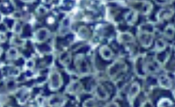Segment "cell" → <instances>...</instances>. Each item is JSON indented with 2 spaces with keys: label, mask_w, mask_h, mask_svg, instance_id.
Returning a JSON list of instances; mask_svg holds the SVG:
<instances>
[{
  "label": "cell",
  "mask_w": 175,
  "mask_h": 107,
  "mask_svg": "<svg viewBox=\"0 0 175 107\" xmlns=\"http://www.w3.org/2000/svg\"><path fill=\"white\" fill-rule=\"evenodd\" d=\"M76 66L77 68V69L79 70L80 73L82 74H87L89 71V64L87 63V61L85 60V58L83 57V56L82 55H78L76 58Z\"/></svg>",
  "instance_id": "7a4b0ae2"
},
{
  "label": "cell",
  "mask_w": 175,
  "mask_h": 107,
  "mask_svg": "<svg viewBox=\"0 0 175 107\" xmlns=\"http://www.w3.org/2000/svg\"><path fill=\"white\" fill-rule=\"evenodd\" d=\"M63 81L60 74L58 72H53L50 75V83L49 87L52 90H58V88L62 86Z\"/></svg>",
  "instance_id": "6da1fadb"
},
{
  "label": "cell",
  "mask_w": 175,
  "mask_h": 107,
  "mask_svg": "<svg viewBox=\"0 0 175 107\" xmlns=\"http://www.w3.org/2000/svg\"><path fill=\"white\" fill-rule=\"evenodd\" d=\"M166 46H167V44H166V42L163 40H158L157 41H156V44H155V50L157 51V52H161V51H163L165 48H166Z\"/></svg>",
  "instance_id": "603a6c76"
},
{
  "label": "cell",
  "mask_w": 175,
  "mask_h": 107,
  "mask_svg": "<svg viewBox=\"0 0 175 107\" xmlns=\"http://www.w3.org/2000/svg\"><path fill=\"white\" fill-rule=\"evenodd\" d=\"M136 17H137V14H136V12L135 10H130V11L129 13H127L126 15H125L126 22H127L129 24H130V25L134 24V22L136 21Z\"/></svg>",
  "instance_id": "e0dca14e"
},
{
  "label": "cell",
  "mask_w": 175,
  "mask_h": 107,
  "mask_svg": "<svg viewBox=\"0 0 175 107\" xmlns=\"http://www.w3.org/2000/svg\"><path fill=\"white\" fill-rule=\"evenodd\" d=\"M175 34V28L174 26L169 25L166 28L165 31H164V34L166 37L168 38H173V36Z\"/></svg>",
  "instance_id": "d6986e66"
},
{
  "label": "cell",
  "mask_w": 175,
  "mask_h": 107,
  "mask_svg": "<svg viewBox=\"0 0 175 107\" xmlns=\"http://www.w3.org/2000/svg\"><path fill=\"white\" fill-rule=\"evenodd\" d=\"M158 106H172V102L168 99H162L158 103Z\"/></svg>",
  "instance_id": "d4e9b609"
},
{
  "label": "cell",
  "mask_w": 175,
  "mask_h": 107,
  "mask_svg": "<svg viewBox=\"0 0 175 107\" xmlns=\"http://www.w3.org/2000/svg\"><path fill=\"white\" fill-rule=\"evenodd\" d=\"M18 51L16 48H10L7 52L8 59H16L18 57Z\"/></svg>",
  "instance_id": "44dd1931"
},
{
  "label": "cell",
  "mask_w": 175,
  "mask_h": 107,
  "mask_svg": "<svg viewBox=\"0 0 175 107\" xmlns=\"http://www.w3.org/2000/svg\"><path fill=\"white\" fill-rule=\"evenodd\" d=\"M23 2H27V3H31V2H33L34 0H22Z\"/></svg>",
  "instance_id": "836d02e7"
},
{
  "label": "cell",
  "mask_w": 175,
  "mask_h": 107,
  "mask_svg": "<svg viewBox=\"0 0 175 107\" xmlns=\"http://www.w3.org/2000/svg\"><path fill=\"white\" fill-rule=\"evenodd\" d=\"M16 81H13V80H10V81H9L7 82V87H8L9 89H14V88L16 87Z\"/></svg>",
  "instance_id": "f1b7e54d"
},
{
  "label": "cell",
  "mask_w": 175,
  "mask_h": 107,
  "mask_svg": "<svg viewBox=\"0 0 175 107\" xmlns=\"http://www.w3.org/2000/svg\"><path fill=\"white\" fill-rule=\"evenodd\" d=\"M159 84L164 88H170L172 87V81L170 78L165 75H162L159 77Z\"/></svg>",
  "instance_id": "8fae6325"
},
{
  "label": "cell",
  "mask_w": 175,
  "mask_h": 107,
  "mask_svg": "<svg viewBox=\"0 0 175 107\" xmlns=\"http://www.w3.org/2000/svg\"><path fill=\"white\" fill-rule=\"evenodd\" d=\"M78 34H79V36H80V37H82V38H83V39H86V38L89 36V30H88L86 28L82 27V28H81L79 29Z\"/></svg>",
  "instance_id": "cb8c5ba5"
},
{
  "label": "cell",
  "mask_w": 175,
  "mask_h": 107,
  "mask_svg": "<svg viewBox=\"0 0 175 107\" xmlns=\"http://www.w3.org/2000/svg\"><path fill=\"white\" fill-rule=\"evenodd\" d=\"M95 95L102 100H106L108 98V93L107 92V90L101 85H98L95 87Z\"/></svg>",
  "instance_id": "52a82bcc"
},
{
  "label": "cell",
  "mask_w": 175,
  "mask_h": 107,
  "mask_svg": "<svg viewBox=\"0 0 175 107\" xmlns=\"http://www.w3.org/2000/svg\"><path fill=\"white\" fill-rule=\"evenodd\" d=\"M152 9V4L149 2H143L142 3V8H141V11L143 14L147 15L150 12Z\"/></svg>",
  "instance_id": "ac0fdd59"
},
{
  "label": "cell",
  "mask_w": 175,
  "mask_h": 107,
  "mask_svg": "<svg viewBox=\"0 0 175 107\" xmlns=\"http://www.w3.org/2000/svg\"><path fill=\"white\" fill-rule=\"evenodd\" d=\"M47 9H46V8H44L43 6H40L39 8H38V13L40 14V15H44V14H46L47 13Z\"/></svg>",
  "instance_id": "4dcf8cb0"
},
{
  "label": "cell",
  "mask_w": 175,
  "mask_h": 107,
  "mask_svg": "<svg viewBox=\"0 0 175 107\" xmlns=\"http://www.w3.org/2000/svg\"><path fill=\"white\" fill-rule=\"evenodd\" d=\"M71 60V57H70V52H63L59 57V62L63 64V65H69Z\"/></svg>",
  "instance_id": "2e32d148"
},
{
  "label": "cell",
  "mask_w": 175,
  "mask_h": 107,
  "mask_svg": "<svg viewBox=\"0 0 175 107\" xmlns=\"http://www.w3.org/2000/svg\"><path fill=\"white\" fill-rule=\"evenodd\" d=\"M125 69V65L122 62H116L113 65H111L108 69V74L110 76H114L118 75L121 70Z\"/></svg>",
  "instance_id": "277c9868"
},
{
  "label": "cell",
  "mask_w": 175,
  "mask_h": 107,
  "mask_svg": "<svg viewBox=\"0 0 175 107\" xmlns=\"http://www.w3.org/2000/svg\"><path fill=\"white\" fill-rule=\"evenodd\" d=\"M118 40L120 42H122V43H129V42H133L134 41V38L129 33H123V34H121L119 35Z\"/></svg>",
  "instance_id": "9a60e30c"
},
{
  "label": "cell",
  "mask_w": 175,
  "mask_h": 107,
  "mask_svg": "<svg viewBox=\"0 0 175 107\" xmlns=\"http://www.w3.org/2000/svg\"><path fill=\"white\" fill-rule=\"evenodd\" d=\"M174 97H175V91H174Z\"/></svg>",
  "instance_id": "8d00e7d4"
},
{
  "label": "cell",
  "mask_w": 175,
  "mask_h": 107,
  "mask_svg": "<svg viewBox=\"0 0 175 107\" xmlns=\"http://www.w3.org/2000/svg\"><path fill=\"white\" fill-rule=\"evenodd\" d=\"M50 35V32L46 29V28H41V29H39L35 34H34V39L36 40V41L38 42H43L45 41Z\"/></svg>",
  "instance_id": "8992f818"
},
{
  "label": "cell",
  "mask_w": 175,
  "mask_h": 107,
  "mask_svg": "<svg viewBox=\"0 0 175 107\" xmlns=\"http://www.w3.org/2000/svg\"><path fill=\"white\" fill-rule=\"evenodd\" d=\"M6 40V35L4 33L0 32V43H3Z\"/></svg>",
  "instance_id": "d6a6232c"
},
{
  "label": "cell",
  "mask_w": 175,
  "mask_h": 107,
  "mask_svg": "<svg viewBox=\"0 0 175 107\" xmlns=\"http://www.w3.org/2000/svg\"><path fill=\"white\" fill-rule=\"evenodd\" d=\"M174 14V10L170 9H161L159 11L157 17L159 20H165V19H168L170 18Z\"/></svg>",
  "instance_id": "30bf717a"
},
{
  "label": "cell",
  "mask_w": 175,
  "mask_h": 107,
  "mask_svg": "<svg viewBox=\"0 0 175 107\" xmlns=\"http://www.w3.org/2000/svg\"><path fill=\"white\" fill-rule=\"evenodd\" d=\"M100 52H101V57H102L104 59H106V60H109V59H111L112 57H113V52H112V51H111L107 46H102V47L101 48Z\"/></svg>",
  "instance_id": "5bb4252c"
},
{
  "label": "cell",
  "mask_w": 175,
  "mask_h": 107,
  "mask_svg": "<svg viewBox=\"0 0 175 107\" xmlns=\"http://www.w3.org/2000/svg\"><path fill=\"white\" fill-rule=\"evenodd\" d=\"M84 106H96V103L95 102L94 100H88L84 104H83Z\"/></svg>",
  "instance_id": "f546056e"
},
{
  "label": "cell",
  "mask_w": 175,
  "mask_h": 107,
  "mask_svg": "<svg viewBox=\"0 0 175 107\" xmlns=\"http://www.w3.org/2000/svg\"><path fill=\"white\" fill-rule=\"evenodd\" d=\"M2 52H3V50H2V48H0V55L2 54Z\"/></svg>",
  "instance_id": "e575fe53"
},
{
  "label": "cell",
  "mask_w": 175,
  "mask_h": 107,
  "mask_svg": "<svg viewBox=\"0 0 175 107\" xmlns=\"http://www.w3.org/2000/svg\"><path fill=\"white\" fill-rule=\"evenodd\" d=\"M139 91H140L139 84L138 83H133L132 86L130 88V91H129V94H128V99L130 101H132L136 98V96L138 94Z\"/></svg>",
  "instance_id": "9c48e42d"
},
{
  "label": "cell",
  "mask_w": 175,
  "mask_h": 107,
  "mask_svg": "<svg viewBox=\"0 0 175 107\" xmlns=\"http://www.w3.org/2000/svg\"><path fill=\"white\" fill-rule=\"evenodd\" d=\"M19 73H20L19 69L16 68V67H13L9 70V75H10V76H17L19 75Z\"/></svg>",
  "instance_id": "484cf974"
},
{
  "label": "cell",
  "mask_w": 175,
  "mask_h": 107,
  "mask_svg": "<svg viewBox=\"0 0 175 107\" xmlns=\"http://www.w3.org/2000/svg\"><path fill=\"white\" fill-rule=\"evenodd\" d=\"M34 62L33 59H30V60L28 61V63H27V68L32 69V68H34Z\"/></svg>",
  "instance_id": "1f68e13d"
},
{
  "label": "cell",
  "mask_w": 175,
  "mask_h": 107,
  "mask_svg": "<svg viewBox=\"0 0 175 107\" xmlns=\"http://www.w3.org/2000/svg\"><path fill=\"white\" fill-rule=\"evenodd\" d=\"M74 5V0H61L60 2V6L63 9H71Z\"/></svg>",
  "instance_id": "ffe728a7"
},
{
  "label": "cell",
  "mask_w": 175,
  "mask_h": 107,
  "mask_svg": "<svg viewBox=\"0 0 175 107\" xmlns=\"http://www.w3.org/2000/svg\"><path fill=\"white\" fill-rule=\"evenodd\" d=\"M163 1H164V2H170L171 0H163Z\"/></svg>",
  "instance_id": "d590c367"
},
{
  "label": "cell",
  "mask_w": 175,
  "mask_h": 107,
  "mask_svg": "<svg viewBox=\"0 0 175 107\" xmlns=\"http://www.w3.org/2000/svg\"><path fill=\"white\" fill-rule=\"evenodd\" d=\"M154 31V27L152 24H143L140 27V32H145V33H150L152 34V32Z\"/></svg>",
  "instance_id": "7402d4cb"
},
{
  "label": "cell",
  "mask_w": 175,
  "mask_h": 107,
  "mask_svg": "<svg viewBox=\"0 0 175 107\" xmlns=\"http://www.w3.org/2000/svg\"><path fill=\"white\" fill-rule=\"evenodd\" d=\"M65 103V99L62 95H53L48 100V105L51 106H64Z\"/></svg>",
  "instance_id": "5b68a950"
},
{
  "label": "cell",
  "mask_w": 175,
  "mask_h": 107,
  "mask_svg": "<svg viewBox=\"0 0 175 107\" xmlns=\"http://www.w3.org/2000/svg\"><path fill=\"white\" fill-rule=\"evenodd\" d=\"M70 20L69 17H66L64 18L63 21H62V23L60 25V28H59V34L61 35H64L65 34L68 33L69 29H70Z\"/></svg>",
  "instance_id": "ba28073f"
},
{
  "label": "cell",
  "mask_w": 175,
  "mask_h": 107,
  "mask_svg": "<svg viewBox=\"0 0 175 107\" xmlns=\"http://www.w3.org/2000/svg\"><path fill=\"white\" fill-rule=\"evenodd\" d=\"M28 97H29V94H28V93L24 92V93H22V97H20V98L18 99V101H19L20 103L23 104L25 101H27V100H28Z\"/></svg>",
  "instance_id": "4316f807"
},
{
  "label": "cell",
  "mask_w": 175,
  "mask_h": 107,
  "mask_svg": "<svg viewBox=\"0 0 175 107\" xmlns=\"http://www.w3.org/2000/svg\"><path fill=\"white\" fill-rule=\"evenodd\" d=\"M13 31L16 33V34H20L21 31H22V25L18 22H16L14 27H13Z\"/></svg>",
  "instance_id": "83f0119b"
},
{
  "label": "cell",
  "mask_w": 175,
  "mask_h": 107,
  "mask_svg": "<svg viewBox=\"0 0 175 107\" xmlns=\"http://www.w3.org/2000/svg\"><path fill=\"white\" fill-rule=\"evenodd\" d=\"M81 84L77 81H75V82H72L71 84L69 85V87L66 88V91L71 94H76V93H79V91L81 90Z\"/></svg>",
  "instance_id": "4fadbf2b"
},
{
  "label": "cell",
  "mask_w": 175,
  "mask_h": 107,
  "mask_svg": "<svg viewBox=\"0 0 175 107\" xmlns=\"http://www.w3.org/2000/svg\"><path fill=\"white\" fill-rule=\"evenodd\" d=\"M160 69V65L156 61L149 62L147 64H145V70L150 73L157 72Z\"/></svg>",
  "instance_id": "7c38bea8"
},
{
  "label": "cell",
  "mask_w": 175,
  "mask_h": 107,
  "mask_svg": "<svg viewBox=\"0 0 175 107\" xmlns=\"http://www.w3.org/2000/svg\"><path fill=\"white\" fill-rule=\"evenodd\" d=\"M138 38L144 47H149L151 46L153 42V34L150 33H145V32H140L138 34Z\"/></svg>",
  "instance_id": "3957f363"
}]
</instances>
